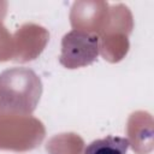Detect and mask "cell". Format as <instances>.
<instances>
[{
  "instance_id": "cell-2",
  "label": "cell",
  "mask_w": 154,
  "mask_h": 154,
  "mask_svg": "<svg viewBox=\"0 0 154 154\" xmlns=\"http://www.w3.org/2000/svg\"><path fill=\"white\" fill-rule=\"evenodd\" d=\"M130 142L120 136H106L103 138L94 140L85 149L84 154H126Z\"/></svg>"
},
{
  "instance_id": "cell-1",
  "label": "cell",
  "mask_w": 154,
  "mask_h": 154,
  "mask_svg": "<svg viewBox=\"0 0 154 154\" xmlns=\"http://www.w3.org/2000/svg\"><path fill=\"white\" fill-rule=\"evenodd\" d=\"M100 52V38L85 30H71L63 36L59 61L67 69H77L94 63Z\"/></svg>"
}]
</instances>
